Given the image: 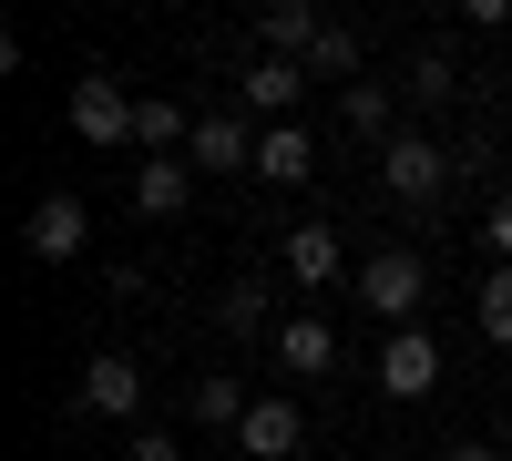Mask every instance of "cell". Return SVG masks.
<instances>
[{
	"label": "cell",
	"instance_id": "obj_1",
	"mask_svg": "<svg viewBox=\"0 0 512 461\" xmlns=\"http://www.w3.org/2000/svg\"><path fill=\"white\" fill-rule=\"evenodd\" d=\"M359 298H369V318H379V339H390V328H410L420 298H431L420 246H369V257H359Z\"/></svg>",
	"mask_w": 512,
	"mask_h": 461
},
{
	"label": "cell",
	"instance_id": "obj_2",
	"mask_svg": "<svg viewBox=\"0 0 512 461\" xmlns=\"http://www.w3.org/2000/svg\"><path fill=\"white\" fill-rule=\"evenodd\" d=\"M451 175H461V154H441L431 134H410V123L390 134V154H379V185H390V205H410V216H420V205H441Z\"/></svg>",
	"mask_w": 512,
	"mask_h": 461
},
{
	"label": "cell",
	"instance_id": "obj_3",
	"mask_svg": "<svg viewBox=\"0 0 512 461\" xmlns=\"http://www.w3.org/2000/svg\"><path fill=\"white\" fill-rule=\"evenodd\" d=\"M134 103L144 93H123V72H82L72 82V134L82 144H134Z\"/></svg>",
	"mask_w": 512,
	"mask_h": 461
},
{
	"label": "cell",
	"instance_id": "obj_4",
	"mask_svg": "<svg viewBox=\"0 0 512 461\" xmlns=\"http://www.w3.org/2000/svg\"><path fill=\"white\" fill-rule=\"evenodd\" d=\"M379 390L390 400H431L441 390V339L431 328H390V339H379Z\"/></svg>",
	"mask_w": 512,
	"mask_h": 461
},
{
	"label": "cell",
	"instance_id": "obj_5",
	"mask_svg": "<svg viewBox=\"0 0 512 461\" xmlns=\"http://www.w3.org/2000/svg\"><path fill=\"white\" fill-rule=\"evenodd\" d=\"M256 134H267V123H246V113H195L185 164L195 175H256Z\"/></svg>",
	"mask_w": 512,
	"mask_h": 461
},
{
	"label": "cell",
	"instance_id": "obj_6",
	"mask_svg": "<svg viewBox=\"0 0 512 461\" xmlns=\"http://www.w3.org/2000/svg\"><path fill=\"white\" fill-rule=\"evenodd\" d=\"M82 236H93L82 195H41V205H31V226H21V246H31L41 267H72V257H82Z\"/></svg>",
	"mask_w": 512,
	"mask_h": 461
},
{
	"label": "cell",
	"instance_id": "obj_7",
	"mask_svg": "<svg viewBox=\"0 0 512 461\" xmlns=\"http://www.w3.org/2000/svg\"><path fill=\"white\" fill-rule=\"evenodd\" d=\"M297 93H308V62H277V52H256V62L236 72V103H246L256 123H287V113H297Z\"/></svg>",
	"mask_w": 512,
	"mask_h": 461
},
{
	"label": "cell",
	"instance_id": "obj_8",
	"mask_svg": "<svg viewBox=\"0 0 512 461\" xmlns=\"http://www.w3.org/2000/svg\"><path fill=\"white\" fill-rule=\"evenodd\" d=\"M82 410H93V421H134V410H144V359L103 349L93 369H82Z\"/></svg>",
	"mask_w": 512,
	"mask_h": 461
},
{
	"label": "cell",
	"instance_id": "obj_9",
	"mask_svg": "<svg viewBox=\"0 0 512 461\" xmlns=\"http://www.w3.org/2000/svg\"><path fill=\"white\" fill-rule=\"evenodd\" d=\"M236 441H246V461H287L297 441H308V410H297V400H256Z\"/></svg>",
	"mask_w": 512,
	"mask_h": 461
},
{
	"label": "cell",
	"instance_id": "obj_10",
	"mask_svg": "<svg viewBox=\"0 0 512 461\" xmlns=\"http://www.w3.org/2000/svg\"><path fill=\"white\" fill-rule=\"evenodd\" d=\"M216 328H236V339L267 328V339H277V328H287V318H277V287H267V277H226V287H216Z\"/></svg>",
	"mask_w": 512,
	"mask_h": 461
},
{
	"label": "cell",
	"instance_id": "obj_11",
	"mask_svg": "<svg viewBox=\"0 0 512 461\" xmlns=\"http://www.w3.org/2000/svg\"><path fill=\"white\" fill-rule=\"evenodd\" d=\"M277 267H287L297 287H328V277L349 267V257H338V236H328V226L308 216V226H287V236H277Z\"/></svg>",
	"mask_w": 512,
	"mask_h": 461
},
{
	"label": "cell",
	"instance_id": "obj_12",
	"mask_svg": "<svg viewBox=\"0 0 512 461\" xmlns=\"http://www.w3.org/2000/svg\"><path fill=\"white\" fill-rule=\"evenodd\" d=\"M318 31H328V21L308 11V0H277V11L256 21V52H277V62H308V52H318Z\"/></svg>",
	"mask_w": 512,
	"mask_h": 461
},
{
	"label": "cell",
	"instance_id": "obj_13",
	"mask_svg": "<svg viewBox=\"0 0 512 461\" xmlns=\"http://www.w3.org/2000/svg\"><path fill=\"white\" fill-rule=\"evenodd\" d=\"M185 195H195V164H185V154L134 164V216H185Z\"/></svg>",
	"mask_w": 512,
	"mask_h": 461
},
{
	"label": "cell",
	"instance_id": "obj_14",
	"mask_svg": "<svg viewBox=\"0 0 512 461\" xmlns=\"http://www.w3.org/2000/svg\"><path fill=\"white\" fill-rule=\"evenodd\" d=\"M267 349L287 359V380H318V369L338 359V328H328V318H287V328H277Z\"/></svg>",
	"mask_w": 512,
	"mask_h": 461
},
{
	"label": "cell",
	"instance_id": "obj_15",
	"mask_svg": "<svg viewBox=\"0 0 512 461\" xmlns=\"http://www.w3.org/2000/svg\"><path fill=\"white\" fill-rule=\"evenodd\" d=\"M256 175H267V185H308L318 175L308 134H297V123H267V134H256Z\"/></svg>",
	"mask_w": 512,
	"mask_h": 461
},
{
	"label": "cell",
	"instance_id": "obj_16",
	"mask_svg": "<svg viewBox=\"0 0 512 461\" xmlns=\"http://www.w3.org/2000/svg\"><path fill=\"white\" fill-rule=\"evenodd\" d=\"M338 123H349V134H369V144L400 134V113H390V93H379V82H349V93H338Z\"/></svg>",
	"mask_w": 512,
	"mask_h": 461
},
{
	"label": "cell",
	"instance_id": "obj_17",
	"mask_svg": "<svg viewBox=\"0 0 512 461\" xmlns=\"http://www.w3.org/2000/svg\"><path fill=\"white\" fill-rule=\"evenodd\" d=\"M246 410H256V400H246L236 380H195V421H205V431H246Z\"/></svg>",
	"mask_w": 512,
	"mask_h": 461
},
{
	"label": "cell",
	"instance_id": "obj_18",
	"mask_svg": "<svg viewBox=\"0 0 512 461\" xmlns=\"http://www.w3.org/2000/svg\"><path fill=\"white\" fill-rule=\"evenodd\" d=\"M308 72H328V82H359V31H349V21H328V31H318V52H308Z\"/></svg>",
	"mask_w": 512,
	"mask_h": 461
},
{
	"label": "cell",
	"instance_id": "obj_19",
	"mask_svg": "<svg viewBox=\"0 0 512 461\" xmlns=\"http://www.w3.org/2000/svg\"><path fill=\"white\" fill-rule=\"evenodd\" d=\"M400 93H410V103H451V93H461V72H451V52H420Z\"/></svg>",
	"mask_w": 512,
	"mask_h": 461
},
{
	"label": "cell",
	"instance_id": "obj_20",
	"mask_svg": "<svg viewBox=\"0 0 512 461\" xmlns=\"http://www.w3.org/2000/svg\"><path fill=\"white\" fill-rule=\"evenodd\" d=\"M482 328L512 349V267H492V277H482Z\"/></svg>",
	"mask_w": 512,
	"mask_h": 461
},
{
	"label": "cell",
	"instance_id": "obj_21",
	"mask_svg": "<svg viewBox=\"0 0 512 461\" xmlns=\"http://www.w3.org/2000/svg\"><path fill=\"white\" fill-rule=\"evenodd\" d=\"M482 246H492V257H502V267H512V195H502V205H492V226H482Z\"/></svg>",
	"mask_w": 512,
	"mask_h": 461
},
{
	"label": "cell",
	"instance_id": "obj_22",
	"mask_svg": "<svg viewBox=\"0 0 512 461\" xmlns=\"http://www.w3.org/2000/svg\"><path fill=\"white\" fill-rule=\"evenodd\" d=\"M134 461H185V451H175V431H134Z\"/></svg>",
	"mask_w": 512,
	"mask_h": 461
},
{
	"label": "cell",
	"instance_id": "obj_23",
	"mask_svg": "<svg viewBox=\"0 0 512 461\" xmlns=\"http://www.w3.org/2000/svg\"><path fill=\"white\" fill-rule=\"evenodd\" d=\"M451 461H502V451H492V441H461V451H451Z\"/></svg>",
	"mask_w": 512,
	"mask_h": 461
}]
</instances>
